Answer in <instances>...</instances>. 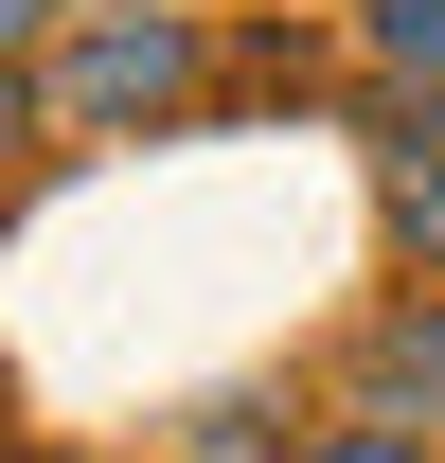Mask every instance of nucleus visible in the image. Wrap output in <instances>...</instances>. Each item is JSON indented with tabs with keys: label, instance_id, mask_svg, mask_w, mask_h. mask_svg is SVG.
I'll return each mask as SVG.
<instances>
[{
	"label": "nucleus",
	"instance_id": "nucleus-1",
	"mask_svg": "<svg viewBox=\"0 0 445 463\" xmlns=\"http://www.w3.org/2000/svg\"><path fill=\"white\" fill-rule=\"evenodd\" d=\"M71 125H143V108H196V36H178L161 0H90L71 18V71H54Z\"/></svg>",
	"mask_w": 445,
	"mask_h": 463
},
{
	"label": "nucleus",
	"instance_id": "nucleus-2",
	"mask_svg": "<svg viewBox=\"0 0 445 463\" xmlns=\"http://www.w3.org/2000/svg\"><path fill=\"white\" fill-rule=\"evenodd\" d=\"M356 410L374 428H445V286H392L356 321Z\"/></svg>",
	"mask_w": 445,
	"mask_h": 463
},
{
	"label": "nucleus",
	"instance_id": "nucleus-3",
	"mask_svg": "<svg viewBox=\"0 0 445 463\" xmlns=\"http://www.w3.org/2000/svg\"><path fill=\"white\" fill-rule=\"evenodd\" d=\"M392 250L445 286V108H428V125H392Z\"/></svg>",
	"mask_w": 445,
	"mask_h": 463
},
{
	"label": "nucleus",
	"instance_id": "nucleus-4",
	"mask_svg": "<svg viewBox=\"0 0 445 463\" xmlns=\"http://www.w3.org/2000/svg\"><path fill=\"white\" fill-rule=\"evenodd\" d=\"M374 54L410 71V90H445V0H374Z\"/></svg>",
	"mask_w": 445,
	"mask_h": 463
},
{
	"label": "nucleus",
	"instance_id": "nucleus-5",
	"mask_svg": "<svg viewBox=\"0 0 445 463\" xmlns=\"http://www.w3.org/2000/svg\"><path fill=\"white\" fill-rule=\"evenodd\" d=\"M321 463H428V428H374L356 410V428H321Z\"/></svg>",
	"mask_w": 445,
	"mask_h": 463
},
{
	"label": "nucleus",
	"instance_id": "nucleus-6",
	"mask_svg": "<svg viewBox=\"0 0 445 463\" xmlns=\"http://www.w3.org/2000/svg\"><path fill=\"white\" fill-rule=\"evenodd\" d=\"M18 143H36V90H18V71H0V161H18Z\"/></svg>",
	"mask_w": 445,
	"mask_h": 463
},
{
	"label": "nucleus",
	"instance_id": "nucleus-7",
	"mask_svg": "<svg viewBox=\"0 0 445 463\" xmlns=\"http://www.w3.org/2000/svg\"><path fill=\"white\" fill-rule=\"evenodd\" d=\"M36 18H54V0H0V54H18V36H36Z\"/></svg>",
	"mask_w": 445,
	"mask_h": 463
}]
</instances>
